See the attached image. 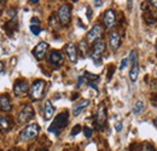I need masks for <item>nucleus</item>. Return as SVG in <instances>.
Segmentation results:
<instances>
[{"instance_id": "8", "label": "nucleus", "mask_w": 157, "mask_h": 151, "mask_svg": "<svg viewBox=\"0 0 157 151\" xmlns=\"http://www.w3.org/2000/svg\"><path fill=\"white\" fill-rule=\"evenodd\" d=\"M105 123H106V109L104 104H100L96 114V126L98 127V130H103Z\"/></svg>"}, {"instance_id": "22", "label": "nucleus", "mask_w": 157, "mask_h": 151, "mask_svg": "<svg viewBox=\"0 0 157 151\" xmlns=\"http://www.w3.org/2000/svg\"><path fill=\"white\" fill-rule=\"evenodd\" d=\"M78 47H80V52H81L82 57H86V56H87V51H88V45H87V42H86L85 40L80 41V44H78Z\"/></svg>"}, {"instance_id": "14", "label": "nucleus", "mask_w": 157, "mask_h": 151, "mask_svg": "<svg viewBox=\"0 0 157 151\" xmlns=\"http://www.w3.org/2000/svg\"><path fill=\"white\" fill-rule=\"evenodd\" d=\"M48 60H50V63H51L53 67L58 68V67L62 65V63H63V56H62V53H60L59 51H52V52L50 53Z\"/></svg>"}, {"instance_id": "31", "label": "nucleus", "mask_w": 157, "mask_h": 151, "mask_svg": "<svg viewBox=\"0 0 157 151\" xmlns=\"http://www.w3.org/2000/svg\"><path fill=\"white\" fill-rule=\"evenodd\" d=\"M5 70V63L2 60H0V74H2Z\"/></svg>"}, {"instance_id": "6", "label": "nucleus", "mask_w": 157, "mask_h": 151, "mask_svg": "<svg viewBox=\"0 0 157 151\" xmlns=\"http://www.w3.org/2000/svg\"><path fill=\"white\" fill-rule=\"evenodd\" d=\"M101 35H103V28H101V25H100V24H96V25H93L92 29L87 33V37H86L87 42L94 44V42H97L98 40H100Z\"/></svg>"}, {"instance_id": "3", "label": "nucleus", "mask_w": 157, "mask_h": 151, "mask_svg": "<svg viewBox=\"0 0 157 151\" xmlns=\"http://www.w3.org/2000/svg\"><path fill=\"white\" fill-rule=\"evenodd\" d=\"M45 86H46V83H45L44 80H36L32 85V87L29 88V95H30L32 100H40L44 97Z\"/></svg>"}, {"instance_id": "27", "label": "nucleus", "mask_w": 157, "mask_h": 151, "mask_svg": "<svg viewBox=\"0 0 157 151\" xmlns=\"http://www.w3.org/2000/svg\"><path fill=\"white\" fill-rule=\"evenodd\" d=\"M128 64V58H123L122 62H121V65H120V70H123Z\"/></svg>"}, {"instance_id": "7", "label": "nucleus", "mask_w": 157, "mask_h": 151, "mask_svg": "<svg viewBox=\"0 0 157 151\" xmlns=\"http://www.w3.org/2000/svg\"><path fill=\"white\" fill-rule=\"evenodd\" d=\"M33 117H34V109L32 108V105H24L18 114V122L25 123L30 121Z\"/></svg>"}, {"instance_id": "2", "label": "nucleus", "mask_w": 157, "mask_h": 151, "mask_svg": "<svg viewBox=\"0 0 157 151\" xmlns=\"http://www.w3.org/2000/svg\"><path fill=\"white\" fill-rule=\"evenodd\" d=\"M40 133V127L39 125L36 123H30L28 125L27 127H24L22 130V132L20 133L18 138H20L21 141H29V140H33L35 139Z\"/></svg>"}, {"instance_id": "32", "label": "nucleus", "mask_w": 157, "mask_h": 151, "mask_svg": "<svg viewBox=\"0 0 157 151\" xmlns=\"http://www.w3.org/2000/svg\"><path fill=\"white\" fill-rule=\"evenodd\" d=\"M115 128H116V131H117V132H120V131L122 130V123H121V122H117V123H116V126H115Z\"/></svg>"}, {"instance_id": "23", "label": "nucleus", "mask_w": 157, "mask_h": 151, "mask_svg": "<svg viewBox=\"0 0 157 151\" xmlns=\"http://www.w3.org/2000/svg\"><path fill=\"white\" fill-rule=\"evenodd\" d=\"M128 62H131V64H133V63L138 62V55H137V51H136V50L131 51V53H129V58H128Z\"/></svg>"}, {"instance_id": "41", "label": "nucleus", "mask_w": 157, "mask_h": 151, "mask_svg": "<svg viewBox=\"0 0 157 151\" xmlns=\"http://www.w3.org/2000/svg\"><path fill=\"white\" fill-rule=\"evenodd\" d=\"M156 50H157V44H156Z\"/></svg>"}, {"instance_id": "16", "label": "nucleus", "mask_w": 157, "mask_h": 151, "mask_svg": "<svg viewBox=\"0 0 157 151\" xmlns=\"http://www.w3.org/2000/svg\"><path fill=\"white\" fill-rule=\"evenodd\" d=\"M12 108L11 105V100L9 98V95H0V110L2 111H10Z\"/></svg>"}, {"instance_id": "36", "label": "nucleus", "mask_w": 157, "mask_h": 151, "mask_svg": "<svg viewBox=\"0 0 157 151\" xmlns=\"http://www.w3.org/2000/svg\"><path fill=\"white\" fill-rule=\"evenodd\" d=\"M30 4H38L39 2V0H32V1H29Z\"/></svg>"}, {"instance_id": "18", "label": "nucleus", "mask_w": 157, "mask_h": 151, "mask_svg": "<svg viewBox=\"0 0 157 151\" xmlns=\"http://www.w3.org/2000/svg\"><path fill=\"white\" fill-rule=\"evenodd\" d=\"M138 75H139V64L138 62L133 63L132 67H131V70H129V79L132 82H136L138 79Z\"/></svg>"}, {"instance_id": "20", "label": "nucleus", "mask_w": 157, "mask_h": 151, "mask_svg": "<svg viewBox=\"0 0 157 151\" xmlns=\"http://www.w3.org/2000/svg\"><path fill=\"white\" fill-rule=\"evenodd\" d=\"M4 29H5V32H7L9 35H11V34L17 29V22H16L15 19H11L10 22H7V23L5 24Z\"/></svg>"}, {"instance_id": "9", "label": "nucleus", "mask_w": 157, "mask_h": 151, "mask_svg": "<svg viewBox=\"0 0 157 151\" xmlns=\"http://www.w3.org/2000/svg\"><path fill=\"white\" fill-rule=\"evenodd\" d=\"M29 92V85L25 80H18L13 85V93L17 97L27 95Z\"/></svg>"}, {"instance_id": "30", "label": "nucleus", "mask_w": 157, "mask_h": 151, "mask_svg": "<svg viewBox=\"0 0 157 151\" xmlns=\"http://www.w3.org/2000/svg\"><path fill=\"white\" fill-rule=\"evenodd\" d=\"M39 24H40L39 18H36V17H33L32 18V25H39Z\"/></svg>"}, {"instance_id": "33", "label": "nucleus", "mask_w": 157, "mask_h": 151, "mask_svg": "<svg viewBox=\"0 0 157 151\" xmlns=\"http://www.w3.org/2000/svg\"><path fill=\"white\" fill-rule=\"evenodd\" d=\"M109 70H110V72H109V75H108V79H109V80H110V76L113 75V73H114V67H113V65H111V67H110V68H109Z\"/></svg>"}, {"instance_id": "39", "label": "nucleus", "mask_w": 157, "mask_h": 151, "mask_svg": "<svg viewBox=\"0 0 157 151\" xmlns=\"http://www.w3.org/2000/svg\"><path fill=\"white\" fill-rule=\"evenodd\" d=\"M154 125H155V127L157 128V117L155 118V120H154Z\"/></svg>"}, {"instance_id": "21", "label": "nucleus", "mask_w": 157, "mask_h": 151, "mask_svg": "<svg viewBox=\"0 0 157 151\" xmlns=\"http://www.w3.org/2000/svg\"><path fill=\"white\" fill-rule=\"evenodd\" d=\"M144 108H145V104H144V102L143 100H138V102H136V104L133 105V114H136V115H138V114H140L143 110H144Z\"/></svg>"}, {"instance_id": "1", "label": "nucleus", "mask_w": 157, "mask_h": 151, "mask_svg": "<svg viewBox=\"0 0 157 151\" xmlns=\"http://www.w3.org/2000/svg\"><path fill=\"white\" fill-rule=\"evenodd\" d=\"M68 122H69V113L67 110H64L56 116V118L48 127V132L53 133L55 135H59L60 132L67 127Z\"/></svg>"}, {"instance_id": "37", "label": "nucleus", "mask_w": 157, "mask_h": 151, "mask_svg": "<svg viewBox=\"0 0 157 151\" xmlns=\"http://www.w3.org/2000/svg\"><path fill=\"white\" fill-rule=\"evenodd\" d=\"M87 11H88V18H91V9L87 7Z\"/></svg>"}, {"instance_id": "5", "label": "nucleus", "mask_w": 157, "mask_h": 151, "mask_svg": "<svg viewBox=\"0 0 157 151\" xmlns=\"http://www.w3.org/2000/svg\"><path fill=\"white\" fill-rule=\"evenodd\" d=\"M58 18L62 25H68L71 21V6L69 4H64L59 7Z\"/></svg>"}, {"instance_id": "19", "label": "nucleus", "mask_w": 157, "mask_h": 151, "mask_svg": "<svg viewBox=\"0 0 157 151\" xmlns=\"http://www.w3.org/2000/svg\"><path fill=\"white\" fill-rule=\"evenodd\" d=\"M11 130V123L10 121L4 117V116H0V131L1 132H9Z\"/></svg>"}, {"instance_id": "12", "label": "nucleus", "mask_w": 157, "mask_h": 151, "mask_svg": "<svg viewBox=\"0 0 157 151\" xmlns=\"http://www.w3.org/2000/svg\"><path fill=\"white\" fill-rule=\"evenodd\" d=\"M65 53L69 58V60L71 63H76L78 62V47L74 42H69L65 46Z\"/></svg>"}, {"instance_id": "38", "label": "nucleus", "mask_w": 157, "mask_h": 151, "mask_svg": "<svg viewBox=\"0 0 157 151\" xmlns=\"http://www.w3.org/2000/svg\"><path fill=\"white\" fill-rule=\"evenodd\" d=\"M36 151H48V150H47L46 148H41V149H38Z\"/></svg>"}, {"instance_id": "11", "label": "nucleus", "mask_w": 157, "mask_h": 151, "mask_svg": "<svg viewBox=\"0 0 157 151\" xmlns=\"http://www.w3.org/2000/svg\"><path fill=\"white\" fill-rule=\"evenodd\" d=\"M47 50H48V44L45 42V41H41V42H39V44L34 47L33 55H34V57H35L38 60H41V59L45 57Z\"/></svg>"}, {"instance_id": "35", "label": "nucleus", "mask_w": 157, "mask_h": 151, "mask_svg": "<svg viewBox=\"0 0 157 151\" xmlns=\"http://www.w3.org/2000/svg\"><path fill=\"white\" fill-rule=\"evenodd\" d=\"M94 5H96V6H101V5H103V1H100V0H96V1H94Z\"/></svg>"}, {"instance_id": "13", "label": "nucleus", "mask_w": 157, "mask_h": 151, "mask_svg": "<svg viewBox=\"0 0 157 151\" xmlns=\"http://www.w3.org/2000/svg\"><path fill=\"white\" fill-rule=\"evenodd\" d=\"M109 45L111 47L113 51H116L118 50L120 45H121V37L118 34V32H111L110 35H109Z\"/></svg>"}, {"instance_id": "29", "label": "nucleus", "mask_w": 157, "mask_h": 151, "mask_svg": "<svg viewBox=\"0 0 157 151\" xmlns=\"http://www.w3.org/2000/svg\"><path fill=\"white\" fill-rule=\"evenodd\" d=\"M86 82V79L83 76H80L78 77V87H81V85H83Z\"/></svg>"}, {"instance_id": "17", "label": "nucleus", "mask_w": 157, "mask_h": 151, "mask_svg": "<svg viewBox=\"0 0 157 151\" xmlns=\"http://www.w3.org/2000/svg\"><path fill=\"white\" fill-rule=\"evenodd\" d=\"M53 114H55V106L52 105V103H51L50 100H46L45 106H44V115H45V120H46V121L51 120V118H52V116H53Z\"/></svg>"}, {"instance_id": "25", "label": "nucleus", "mask_w": 157, "mask_h": 151, "mask_svg": "<svg viewBox=\"0 0 157 151\" xmlns=\"http://www.w3.org/2000/svg\"><path fill=\"white\" fill-rule=\"evenodd\" d=\"M80 132H81V126H80V125H76V126L73 128V131H71V133H70V135H71V137H74V135L78 134Z\"/></svg>"}, {"instance_id": "26", "label": "nucleus", "mask_w": 157, "mask_h": 151, "mask_svg": "<svg viewBox=\"0 0 157 151\" xmlns=\"http://www.w3.org/2000/svg\"><path fill=\"white\" fill-rule=\"evenodd\" d=\"M83 133H85V137H86V138H91V137H92V133H93V131H92V128L85 127V128H83Z\"/></svg>"}, {"instance_id": "28", "label": "nucleus", "mask_w": 157, "mask_h": 151, "mask_svg": "<svg viewBox=\"0 0 157 151\" xmlns=\"http://www.w3.org/2000/svg\"><path fill=\"white\" fill-rule=\"evenodd\" d=\"M16 14H17V12H16V9H10V10L7 11V16L11 17V18H13V17L16 16Z\"/></svg>"}, {"instance_id": "4", "label": "nucleus", "mask_w": 157, "mask_h": 151, "mask_svg": "<svg viewBox=\"0 0 157 151\" xmlns=\"http://www.w3.org/2000/svg\"><path fill=\"white\" fill-rule=\"evenodd\" d=\"M105 42L100 39L97 42L93 44V48H92V53H91V57H92V60L94 62L96 65H99L100 64V60H101V57L105 52Z\"/></svg>"}, {"instance_id": "24", "label": "nucleus", "mask_w": 157, "mask_h": 151, "mask_svg": "<svg viewBox=\"0 0 157 151\" xmlns=\"http://www.w3.org/2000/svg\"><path fill=\"white\" fill-rule=\"evenodd\" d=\"M30 32L34 35H39L40 32H41V28H40L39 25H30Z\"/></svg>"}, {"instance_id": "10", "label": "nucleus", "mask_w": 157, "mask_h": 151, "mask_svg": "<svg viewBox=\"0 0 157 151\" xmlns=\"http://www.w3.org/2000/svg\"><path fill=\"white\" fill-rule=\"evenodd\" d=\"M103 22H104L105 28L111 29V28L116 24V15H115V11H114V10H106V11L104 12V16H103Z\"/></svg>"}, {"instance_id": "15", "label": "nucleus", "mask_w": 157, "mask_h": 151, "mask_svg": "<svg viewBox=\"0 0 157 151\" xmlns=\"http://www.w3.org/2000/svg\"><path fill=\"white\" fill-rule=\"evenodd\" d=\"M88 105H90V100H88V99H81L80 102H78V103L74 105V108H73V115H74V116L80 115Z\"/></svg>"}, {"instance_id": "40", "label": "nucleus", "mask_w": 157, "mask_h": 151, "mask_svg": "<svg viewBox=\"0 0 157 151\" xmlns=\"http://www.w3.org/2000/svg\"><path fill=\"white\" fill-rule=\"evenodd\" d=\"M10 151H20V150H10Z\"/></svg>"}, {"instance_id": "34", "label": "nucleus", "mask_w": 157, "mask_h": 151, "mask_svg": "<svg viewBox=\"0 0 157 151\" xmlns=\"http://www.w3.org/2000/svg\"><path fill=\"white\" fill-rule=\"evenodd\" d=\"M150 2V6H152V7H155L157 10V0L156 1H149Z\"/></svg>"}]
</instances>
